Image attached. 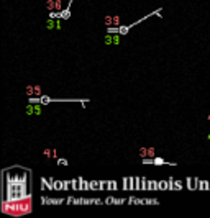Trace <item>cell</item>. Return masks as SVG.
<instances>
[{
    "instance_id": "cell-1",
    "label": "cell",
    "mask_w": 210,
    "mask_h": 218,
    "mask_svg": "<svg viewBox=\"0 0 210 218\" xmlns=\"http://www.w3.org/2000/svg\"><path fill=\"white\" fill-rule=\"evenodd\" d=\"M3 202H17L31 197V171L22 169L20 174H8V169L3 171Z\"/></svg>"
},
{
    "instance_id": "cell-2",
    "label": "cell",
    "mask_w": 210,
    "mask_h": 218,
    "mask_svg": "<svg viewBox=\"0 0 210 218\" xmlns=\"http://www.w3.org/2000/svg\"><path fill=\"white\" fill-rule=\"evenodd\" d=\"M31 208H33L31 197L23 198V200H17V202H3L2 200V211L7 215H13V216L28 215V213H31Z\"/></svg>"
},
{
    "instance_id": "cell-3",
    "label": "cell",
    "mask_w": 210,
    "mask_h": 218,
    "mask_svg": "<svg viewBox=\"0 0 210 218\" xmlns=\"http://www.w3.org/2000/svg\"><path fill=\"white\" fill-rule=\"evenodd\" d=\"M153 15H158V17H161V8H158V10H154V12H151V13H148V15H144L143 18H139V20H136V22H133V23H130V25H120L118 27V33L122 35V36H125V35H128V31L133 28V27H136V25H139L141 22H144V20H148L149 17H153Z\"/></svg>"
},
{
    "instance_id": "cell-4",
    "label": "cell",
    "mask_w": 210,
    "mask_h": 218,
    "mask_svg": "<svg viewBox=\"0 0 210 218\" xmlns=\"http://www.w3.org/2000/svg\"><path fill=\"white\" fill-rule=\"evenodd\" d=\"M43 107L41 104H33V102H28L27 105V115H41L43 113Z\"/></svg>"
},
{
    "instance_id": "cell-5",
    "label": "cell",
    "mask_w": 210,
    "mask_h": 218,
    "mask_svg": "<svg viewBox=\"0 0 210 218\" xmlns=\"http://www.w3.org/2000/svg\"><path fill=\"white\" fill-rule=\"evenodd\" d=\"M46 30H61L62 28V18H49V20L44 23Z\"/></svg>"
},
{
    "instance_id": "cell-6",
    "label": "cell",
    "mask_w": 210,
    "mask_h": 218,
    "mask_svg": "<svg viewBox=\"0 0 210 218\" xmlns=\"http://www.w3.org/2000/svg\"><path fill=\"white\" fill-rule=\"evenodd\" d=\"M104 23H105V27H120V25H122V20H120L118 15H107Z\"/></svg>"
},
{
    "instance_id": "cell-7",
    "label": "cell",
    "mask_w": 210,
    "mask_h": 218,
    "mask_svg": "<svg viewBox=\"0 0 210 218\" xmlns=\"http://www.w3.org/2000/svg\"><path fill=\"white\" fill-rule=\"evenodd\" d=\"M120 33H105V44L110 46V44H120Z\"/></svg>"
},
{
    "instance_id": "cell-8",
    "label": "cell",
    "mask_w": 210,
    "mask_h": 218,
    "mask_svg": "<svg viewBox=\"0 0 210 218\" xmlns=\"http://www.w3.org/2000/svg\"><path fill=\"white\" fill-rule=\"evenodd\" d=\"M27 95H28V97H40V95H41V87H40V84L27 85Z\"/></svg>"
},
{
    "instance_id": "cell-9",
    "label": "cell",
    "mask_w": 210,
    "mask_h": 218,
    "mask_svg": "<svg viewBox=\"0 0 210 218\" xmlns=\"http://www.w3.org/2000/svg\"><path fill=\"white\" fill-rule=\"evenodd\" d=\"M138 154H139V157H156L154 154H156V151H154V148H139V151H138Z\"/></svg>"
},
{
    "instance_id": "cell-10",
    "label": "cell",
    "mask_w": 210,
    "mask_h": 218,
    "mask_svg": "<svg viewBox=\"0 0 210 218\" xmlns=\"http://www.w3.org/2000/svg\"><path fill=\"white\" fill-rule=\"evenodd\" d=\"M43 154L46 156V157H56V149H49L48 148V149L43 151Z\"/></svg>"
},
{
    "instance_id": "cell-11",
    "label": "cell",
    "mask_w": 210,
    "mask_h": 218,
    "mask_svg": "<svg viewBox=\"0 0 210 218\" xmlns=\"http://www.w3.org/2000/svg\"><path fill=\"white\" fill-rule=\"evenodd\" d=\"M158 189H159V190H166V189H169V182H166V181H159V182H158Z\"/></svg>"
},
{
    "instance_id": "cell-12",
    "label": "cell",
    "mask_w": 210,
    "mask_h": 218,
    "mask_svg": "<svg viewBox=\"0 0 210 218\" xmlns=\"http://www.w3.org/2000/svg\"><path fill=\"white\" fill-rule=\"evenodd\" d=\"M46 7L49 12H53V8H56V0H48L46 2Z\"/></svg>"
},
{
    "instance_id": "cell-13",
    "label": "cell",
    "mask_w": 210,
    "mask_h": 218,
    "mask_svg": "<svg viewBox=\"0 0 210 218\" xmlns=\"http://www.w3.org/2000/svg\"><path fill=\"white\" fill-rule=\"evenodd\" d=\"M168 182H169V189H168V190H176V181H174V179L169 177Z\"/></svg>"
},
{
    "instance_id": "cell-14",
    "label": "cell",
    "mask_w": 210,
    "mask_h": 218,
    "mask_svg": "<svg viewBox=\"0 0 210 218\" xmlns=\"http://www.w3.org/2000/svg\"><path fill=\"white\" fill-rule=\"evenodd\" d=\"M148 185L149 182L146 181V177H141V190H148Z\"/></svg>"
},
{
    "instance_id": "cell-15",
    "label": "cell",
    "mask_w": 210,
    "mask_h": 218,
    "mask_svg": "<svg viewBox=\"0 0 210 218\" xmlns=\"http://www.w3.org/2000/svg\"><path fill=\"white\" fill-rule=\"evenodd\" d=\"M62 189V182L61 181H54V190H61Z\"/></svg>"
},
{
    "instance_id": "cell-16",
    "label": "cell",
    "mask_w": 210,
    "mask_h": 218,
    "mask_svg": "<svg viewBox=\"0 0 210 218\" xmlns=\"http://www.w3.org/2000/svg\"><path fill=\"white\" fill-rule=\"evenodd\" d=\"M69 185H71V182H69V181H62V189H64V190L69 189Z\"/></svg>"
},
{
    "instance_id": "cell-17",
    "label": "cell",
    "mask_w": 210,
    "mask_h": 218,
    "mask_svg": "<svg viewBox=\"0 0 210 218\" xmlns=\"http://www.w3.org/2000/svg\"><path fill=\"white\" fill-rule=\"evenodd\" d=\"M109 184H110V187H109L110 190H115V189H118V187H117V182H115V181H112V182H109Z\"/></svg>"
},
{
    "instance_id": "cell-18",
    "label": "cell",
    "mask_w": 210,
    "mask_h": 218,
    "mask_svg": "<svg viewBox=\"0 0 210 218\" xmlns=\"http://www.w3.org/2000/svg\"><path fill=\"white\" fill-rule=\"evenodd\" d=\"M182 189V182L181 181H176V190H181Z\"/></svg>"
},
{
    "instance_id": "cell-19",
    "label": "cell",
    "mask_w": 210,
    "mask_h": 218,
    "mask_svg": "<svg viewBox=\"0 0 210 218\" xmlns=\"http://www.w3.org/2000/svg\"><path fill=\"white\" fill-rule=\"evenodd\" d=\"M58 162H59L61 166H67V161H66V159H58Z\"/></svg>"
},
{
    "instance_id": "cell-20",
    "label": "cell",
    "mask_w": 210,
    "mask_h": 218,
    "mask_svg": "<svg viewBox=\"0 0 210 218\" xmlns=\"http://www.w3.org/2000/svg\"><path fill=\"white\" fill-rule=\"evenodd\" d=\"M207 120H208V121H210V113H208V115H207Z\"/></svg>"
},
{
    "instance_id": "cell-21",
    "label": "cell",
    "mask_w": 210,
    "mask_h": 218,
    "mask_svg": "<svg viewBox=\"0 0 210 218\" xmlns=\"http://www.w3.org/2000/svg\"><path fill=\"white\" fill-rule=\"evenodd\" d=\"M207 139H208V141H210V133H208V134H207Z\"/></svg>"
}]
</instances>
